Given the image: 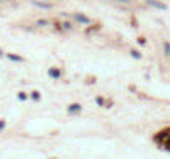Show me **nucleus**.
Returning <instances> with one entry per match:
<instances>
[{"mask_svg":"<svg viewBox=\"0 0 170 159\" xmlns=\"http://www.w3.org/2000/svg\"><path fill=\"white\" fill-rule=\"evenodd\" d=\"M46 73H48V76H50L51 80H60V78L63 76L61 68H58V66H50Z\"/></svg>","mask_w":170,"mask_h":159,"instance_id":"1","label":"nucleus"},{"mask_svg":"<svg viewBox=\"0 0 170 159\" xmlns=\"http://www.w3.org/2000/svg\"><path fill=\"white\" fill-rule=\"evenodd\" d=\"M66 111H68V114H79L83 111V105L81 103H71V105H68Z\"/></svg>","mask_w":170,"mask_h":159,"instance_id":"2","label":"nucleus"},{"mask_svg":"<svg viewBox=\"0 0 170 159\" xmlns=\"http://www.w3.org/2000/svg\"><path fill=\"white\" fill-rule=\"evenodd\" d=\"M7 58L13 63H25V58L20 56V55H17V53H7Z\"/></svg>","mask_w":170,"mask_h":159,"instance_id":"3","label":"nucleus"},{"mask_svg":"<svg viewBox=\"0 0 170 159\" xmlns=\"http://www.w3.org/2000/svg\"><path fill=\"white\" fill-rule=\"evenodd\" d=\"M75 20L78 22V23H81V25H88V23H89V18L86 17V15H83V13H76L75 15Z\"/></svg>","mask_w":170,"mask_h":159,"instance_id":"4","label":"nucleus"},{"mask_svg":"<svg viewBox=\"0 0 170 159\" xmlns=\"http://www.w3.org/2000/svg\"><path fill=\"white\" fill-rule=\"evenodd\" d=\"M30 100L33 101V103H38V101H42V93L38 91V90H33V91L30 93Z\"/></svg>","mask_w":170,"mask_h":159,"instance_id":"5","label":"nucleus"},{"mask_svg":"<svg viewBox=\"0 0 170 159\" xmlns=\"http://www.w3.org/2000/svg\"><path fill=\"white\" fill-rule=\"evenodd\" d=\"M17 98H18V101H22V103H25V101H28V98H30V93H27V91H18V93H17Z\"/></svg>","mask_w":170,"mask_h":159,"instance_id":"6","label":"nucleus"},{"mask_svg":"<svg viewBox=\"0 0 170 159\" xmlns=\"http://www.w3.org/2000/svg\"><path fill=\"white\" fill-rule=\"evenodd\" d=\"M94 101H96V105L101 106V108H106V103H108V101L104 100L103 96H96V98H94Z\"/></svg>","mask_w":170,"mask_h":159,"instance_id":"7","label":"nucleus"},{"mask_svg":"<svg viewBox=\"0 0 170 159\" xmlns=\"http://www.w3.org/2000/svg\"><path fill=\"white\" fill-rule=\"evenodd\" d=\"M131 56H132V58H136V60H141V58H142L141 51H137V50H132V51H131Z\"/></svg>","mask_w":170,"mask_h":159,"instance_id":"8","label":"nucleus"},{"mask_svg":"<svg viewBox=\"0 0 170 159\" xmlns=\"http://www.w3.org/2000/svg\"><path fill=\"white\" fill-rule=\"evenodd\" d=\"M164 53L167 55V56H170V43H164Z\"/></svg>","mask_w":170,"mask_h":159,"instance_id":"9","label":"nucleus"},{"mask_svg":"<svg viewBox=\"0 0 170 159\" xmlns=\"http://www.w3.org/2000/svg\"><path fill=\"white\" fill-rule=\"evenodd\" d=\"M5 126H7V121H5V119H0V133L5 129Z\"/></svg>","mask_w":170,"mask_h":159,"instance_id":"10","label":"nucleus"},{"mask_svg":"<svg viewBox=\"0 0 170 159\" xmlns=\"http://www.w3.org/2000/svg\"><path fill=\"white\" fill-rule=\"evenodd\" d=\"M35 5H38V7H43V9H50L51 5H48V4H40V2H33Z\"/></svg>","mask_w":170,"mask_h":159,"instance_id":"11","label":"nucleus"},{"mask_svg":"<svg viewBox=\"0 0 170 159\" xmlns=\"http://www.w3.org/2000/svg\"><path fill=\"white\" fill-rule=\"evenodd\" d=\"M46 23H48L46 20H38V23H37V25H40V27H45Z\"/></svg>","mask_w":170,"mask_h":159,"instance_id":"12","label":"nucleus"},{"mask_svg":"<svg viewBox=\"0 0 170 159\" xmlns=\"http://www.w3.org/2000/svg\"><path fill=\"white\" fill-rule=\"evenodd\" d=\"M2 56H4V51H2V48H0V58H2Z\"/></svg>","mask_w":170,"mask_h":159,"instance_id":"13","label":"nucleus"},{"mask_svg":"<svg viewBox=\"0 0 170 159\" xmlns=\"http://www.w3.org/2000/svg\"><path fill=\"white\" fill-rule=\"evenodd\" d=\"M117 2H127V0H117Z\"/></svg>","mask_w":170,"mask_h":159,"instance_id":"14","label":"nucleus"},{"mask_svg":"<svg viewBox=\"0 0 170 159\" xmlns=\"http://www.w3.org/2000/svg\"><path fill=\"white\" fill-rule=\"evenodd\" d=\"M50 159H58V158H50Z\"/></svg>","mask_w":170,"mask_h":159,"instance_id":"15","label":"nucleus"}]
</instances>
